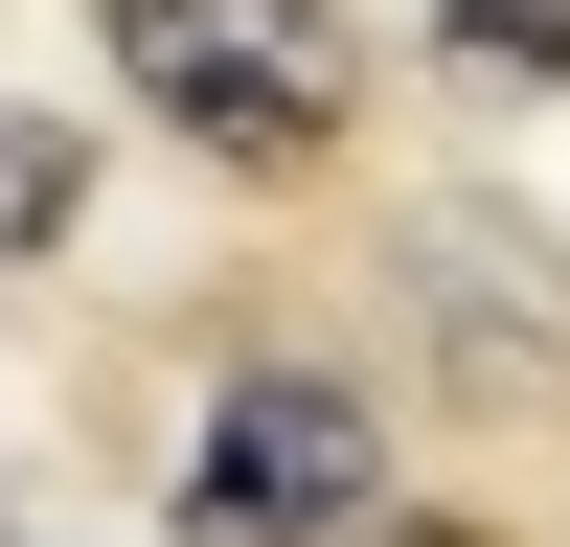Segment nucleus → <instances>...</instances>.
I'll return each instance as SVG.
<instances>
[{
	"instance_id": "f257e3e1",
	"label": "nucleus",
	"mask_w": 570,
	"mask_h": 547,
	"mask_svg": "<svg viewBox=\"0 0 570 547\" xmlns=\"http://www.w3.org/2000/svg\"><path fill=\"white\" fill-rule=\"evenodd\" d=\"M115 23V69H137V115L160 137H206L228 182H274V160H320V137L365 115V46L320 23V0H91Z\"/></svg>"
},
{
	"instance_id": "f03ea898",
	"label": "nucleus",
	"mask_w": 570,
	"mask_h": 547,
	"mask_svg": "<svg viewBox=\"0 0 570 547\" xmlns=\"http://www.w3.org/2000/svg\"><path fill=\"white\" fill-rule=\"evenodd\" d=\"M365 501H389V456H365V388H320V365H252L183 456V547H343Z\"/></svg>"
},
{
	"instance_id": "7ed1b4c3",
	"label": "nucleus",
	"mask_w": 570,
	"mask_h": 547,
	"mask_svg": "<svg viewBox=\"0 0 570 547\" xmlns=\"http://www.w3.org/2000/svg\"><path fill=\"white\" fill-rule=\"evenodd\" d=\"M411 297H434L456 365H502V388H548V365H570V274H548L502 206H434V228H411Z\"/></svg>"
},
{
	"instance_id": "20e7f679",
	"label": "nucleus",
	"mask_w": 570,
	"mask_h": 547,
	"mask_svg": "<svg viewBox=\"0 0 570 547\" xmlns=\"http://www.w3.org/2000/svg\"><path fill=\"white\" fill-rule=\"evenodd\" d=\"M69 206H91V137H69V115H0V274L69 251Z\"/></svg>"
},
{
	"instance_id": "39448f33",
	"label": "nucleus",
	"mask_w": 570,
	"mask_h": 547,
	"mask_svg": "<svg viewBox=\"0 0 570 547\" xmlns=\"http://www.w3.org/2000/svg\"><path fill=\"white\" fill-rule=\"evenodd\" d=\"M434 23L480 46V69H548V91H570V0H434Z\"/></svg>"
},
{
	"instance_id": "423d86ee",
	"label": "nucleus",
	"mask_w": 570,
	"mask_h": 547,
	"mask_svg": "<svg viewBox=\"0 0 570 547\" xmlns=\"http://www.w3.org/2000/svg\"><path fill=\"white\" fill-rule=\"evenodd\" d=\"M343 547H502V525H389V501H365V525H343Z\"/></svg>"
}]
</instances>
